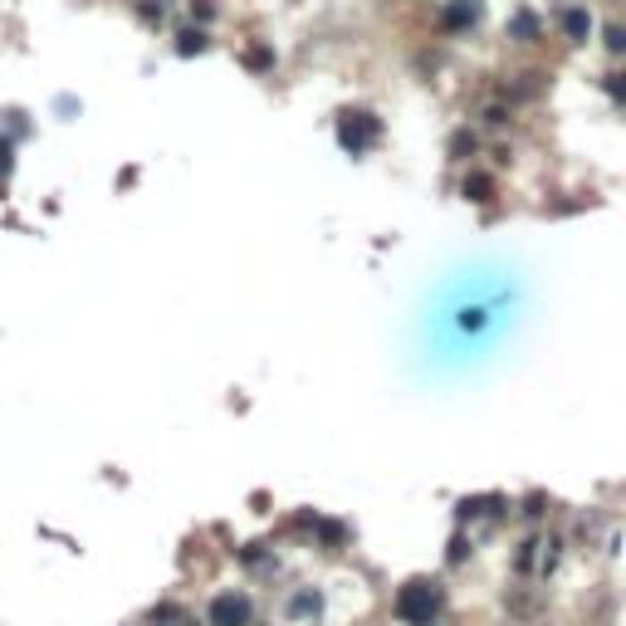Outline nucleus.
<instances>
[{"label":"nucleus","mask_w":626,"mask_h":626,"mask_svg":"<svg viewBox=\"0 0 626 626\" xmlns=\"http://www.w3.org/2000/svg\"><path fill=\"white\" fill-rule=\"evenodd\" d=\"M431 607H436L431 592H406V597H402V612H411V617H426Z\"/></svg>","instance_id":"nucleus-1"}]
</instances>
